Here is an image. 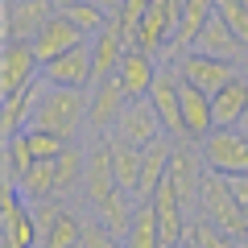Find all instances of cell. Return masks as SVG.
I'll use <instances>...</instances> for the list:
<instances>
[{
  "label": "cell",
  "mask_w": 248,
  "mask_h": 248,
  "mask_svg": "<svg viewBox=\"0 0 248 248\" xmlns=\"http://www.w3.org/2000/svg\"><path fill=\"white\" fill-rule=\"evenodd\" d=\"M83 124H87V91H79V87H46L42 104L33 108L29 128L54 133L66 145H75V137H79Z\"/></svg>",
  "instance_id": "obj_1"
},
{
  "label": "cell",
  "mask_w": 248,
  "mask_h": 248,
  "mask_svg": "<svg viewBox=\"0 0 248 248\" xmlns=\"http://www.w3.org/2000/svg\"><path fill=\"white\" fill-rule=\"evenodd\" d=\"M199 215H203L207 223H215V228H223L228 236L248 240V215H244V207L236 203L232 182L223 174H211V170L203 174V186H199Z\"/></svg>",
  "instance_id": "obj_2"
},
{
  "label": "cell",
  "mask_w": 248,
  "mask_h": 248,
  "mask_svg": "<svg viewBox=\"0 0 248 248\" xmlns=\"http://www.w3.org/2000/svg\"><path fill=\"white\" fill-rule=\"evenodd\" d=\"M33 215H37V248H83V228L87 223L58 195L33 203Z\"/></svg>",
  "instance_id": "obj_3"
},
{
  "label": "cell",
  "mask_w": 248,
  "mask_h": 248,
  "mask_svg": "<svg viewBox=\"0 0 248 248\" xmlns=\"http://www.w3.org/2000/svg\"><path fill=\"white\" fill-rule=\"evenodd\" d=\"M199 149H203V161L211 174H223V178L248 174V137L240 128H215Z\"/></svg>",
  "instance_id": "obj_4"
},
{
  "label": "cell",
  "mask_w": 248,
  "mask_h": 248,
  "mask_svg": "<svg viewBox=\"0 0 248 248\" xmlns=\"http://www.w3.org/2000/svg\"><path fill=\"white\" fill-rule=\"evenodd\" d=\"M182 9L186 0H153L149 13L141 17V29H137V46L149 54H166L174 46L178 29H182Z\"/></svg>",
  "instance_id": "obj_5"
},
{
  "label": "cell",
  "mask_w": 248,
  "mask_h": 248,
  "mask_svg": "<svg viewBox=\"0 0 248 248\" xmlns=\"http://www.w3.org/2000/svg\"><path fill=\"white\" fill-rule=\"evenodd\" d=\"M58 13V0H4V42H33Z\"/></svg>",
  "instance_id": "obj_6"
},
{
  "label": "cell",
  "mask_w": 248,
  "mask_h": 248,
  "mask_svg": "<svg viewBox=\"0 0 248 248\" xmlns=\"http://www.w3.org/2000/svg\"><path fill=\"white\" fill-rule=\"evenodd\" d=\"M37 79H42V58H37L33 42H4V54H0V95L9 99Z\"/></svg>",
  "instance_id": "obj_7"
},
{
  "label": "cell",
  "mask_w": 248,
  "mask_h": 248,
  "mask_svg": "<svg viewBox=\"0 0 248 248\" xmlns=\"http://www.w3.org/2000/svg\"><path fill=\"white\" fill-rule=\"evenodd\" d=\"M174 66H178V79H182V83H195V87L207 91V95L223 91V87H228V83L240 75L236 62L207 58V54H199V50H186L182 58H174Z\"/></svg>",
  "instance_id": "obj_8"
},
{
  "label": "cell",
  "mask_w": 248,
  "mask_h": 248,
  "mask_svg": "<svg viewBox=\"0 0 248 248\" xmlns=\"http://www.w3.org/2000/svg\"><path fill=\"white\" fill-rule=\"evenodd\" d=\"M108 137H120V141L137 145V149H145V145H153L157 137H166V128H161V116L157 108H153V99H128L120 112V120H116V128Z\"/></svg>",
  "instance_id": "obj_9"
},
{
  "label": "cell",
  "mask_w": 248,
  "mask_h": 248,
  "mask_svg": "<svg viewBox=\"0 0 248 248\" xmlns=\"http://www.w3.org/2000/svg\"><path fill=\"white\" fill-rule=\"evenodd\" d=\"M149 99H153V108H157V116H161L166 137L182 141V79H178V66H174V62H161Z\"/></svg>",
  "instance_id": "obj_10"
},
{
  "label": "cell",
  "mask_w": 248,
  "mask_h": 248,
  "mask_svg": "<svg viewBox=\"0 0 248 248\" xmlns=\"http://www.w3.org/2000/svg\"><path fill=\"white\" fill-rule=\"evenodd\" d=\"M124 104H128V91L120 87V79H99L91 83V95H87V124L95 137H108L116 128V120H120Z\"/></svg>",
  "instance_id": "obj_11"
},
{
  "label": "cell",
  "mask_w": 248,
  "mask_h": 248,
  "mask_svg": "<svg viewBox=\"0 0 248 248\" xmlns=\"http://www.w3.org/2000/svg\"><path fill=\"white\" fill-rule=\"evenodd\" d=\"M120 182H116V166H112V145L108 137H95V145L87 149V174H83V195L91 207H99L108 195H116Z\"/></svg>",
  "instance_id": "obj_12"
},
{
  "label": "cell",
  "mask_w": 248,
  "mask_h": 248,
  "mask_svg": "<svg viewBox=\"0 0 248 248\" xmlns=\"http://www.w3.org/2000/svg\"><path fill=\"white\" fill-rule=\"evenodd\" d=\"M4 244L9 248H37V215L33 203L17 186H4Z\"/></svg>",
  "instance_id": "obj_13"
},
{
  "label": "cell",
  "mask_w": 248,
  "mask_h": 248,
  "mask_svg": "<svg viewBox=\"0 0 248 248\" xmlns=\"http://www.w3.org/2000/svg\"><path fill=\"white\" fill-rule=\"evenodd\" d=\"M42 79L50 83V87H91L95 83V71H91V42L75 46V50L58 54L54 62H46L42 66Z\"/></svg>",
  "instance_id": "obj_14"
},
{
  "label": "cell",
  "mask_w": 248,
  "mask_h": 248,
  "mask_svg": "<svg viewBox=\"0 0 248 248\" xmlns=\"http://www.w3.org/2000/svg\"><path fill=\"white\" fill-rule=\"evenodd\" d=\"M157 71H161L157 54L141 50V46H128V50H124V58H120V71H116V79H120V87L128 91V99H145V95L153 91Z\"/></svg>",
  "instance_id": "obj_15"
},
{
  "label": "cell",
  "mask_w": 248,
  "mask_h": 248,
  "mask_svg": "<svg viewBox=\"0 0 248 248\" xmlns=\"http://www.w3.org/2000/svg\"><path fill=\"white\" fill-rule=\"evenodd\" d=\"M215 133V104L195 83H182V141L203 145Z\"/></svg>",
  "instance_id": "obj_16"
},
{
  "label": "cell",
  "mask_w": 248,
  "mask_h": 248,
  "mask_svg": "<svg viewBox=\"0 0 248 248\" xmlns=\"http://www.w3.org/2000/svg\"><path fill=\"white\" fill-rule=\"evenodd\" d=\"M190 50L207 54V58H223V62H244V58H248V46L232 33V25L219 17V13L203 25V33L195 37V46H190Z\"/></svg>",
  "instance_id": "obj_17"
},
{
  "label": "cell",
  "mask_w": 248,
  "mask_h": 248,
  "mask_svg": "<svg viewBox=\"0 0 248 248\" xmlns=\"http://www.w3.org/2000/svg\"><path fill=\"white\" fill-rule=\"evenodd\" d=\"M83 42H91L87 33H83L79 25H75L71 17H62V13H54V21L42 29V33L33 37V50H37V58H42V66L46 62H54L58 54H66V50H75V46H83Z\"/></svg>",
  "instance_id": "obj_18"
},
{
  "label": "cell",
  "mask_w": 248,
  "mask_h": 248,
  "mask_svg": "<svg viewBox=\"0 0 248 248\" xmlns=\"http://www.w3.org/2000/svg\"><path fill=\"white\" fill-rule=\"evenodd\" d=\"M174 145H178L174 137H157L153 145H145V149H141V186H137V199H141V203H149L153 190L166 182L170 161H174Z\"/></svg>",
  "instance_id": "obj_19"
},
{
  "label": "cell",
  "mask_w": 248,
  "mask_h": 248,
  "mask_svg": "<svg viewBox=\"0 0 248 248\" xmlns=\"http://www.w3.org/2000/svg\"><path fill=\"white\" fill-rule=\"evenodd\" d=\"M46 87H50V83H46V79H37V83H29L25 91H17V95H9V99H4V116H0V133H4V141L29 128V120H33V108L42 104Z\"/></svg>",
  "instance_id": "obj_20"
},
{
  "label": "cell",
  "mask_w": 248,
  "mask_h": 248,
  "mask_svg": "<svg viewBox=\"0 0 248 248\" xmlns=\"http://www.w3.org/2000/svg\"><path fill=\"white\" fill-rule=\"evenodd\" d=\"M124 50H128V42H124V33L116 29V21L104 29V33L91 37V71H95V83L99 79H112V75L120 71Z\"/></svg>",
  "instance_id": "obj_21"
},
{
  "label": "cell",
  "mask_w": 248,
  "mask_h": 248,
  "mask_svg": "<svg viewBox=\"0 0 248 248\" xmlns=\"http://www.w3.org/2000/svg\"><path fill=\"white\" fill-rule=\"evenodd\" d=\"M211 104H215V128H236L248 112V75H236L223 91L211 95Z\"/></svg>",
  "instance_id": "obj_22"
},
{
  "label": "cell",
  "mask_w": 248,
  "mask_h": 248,
  "mask_svg": "<svg viewBox=\"0 0 248 248\" xmlns=\"http://www.w3.org/2000/svg\"><path fill=\"white\" fill-rule=\"evenodd\" d=\"M83 174H87V149L66 145V149L54 157V195L58 199L75 195V190L83 186Z\"/></svg>",
  "instance_id": "obj_23"
},
{
  "label": "cell",
  "mask_w": 248,
  "mask_h": 248,
  "mask_svg": "<svg viewBox=\"0 0 248 248\" xmlns=\"http://www.w3.org/2000/svg\"><path fill=\"white\" fill-rule=\"evenodd\" d=\"M108 145H112V166H116L120 190L137 195V186H141V149L128 145V141H120V137H108ZM137 203H141V199H137Z\"/></svg>",
  "instance_id": "obj_24"
},
{
  "label": "cell",
  "mask_w": 248,
  "mask_h": 248,
  "mask_svg": "<svg viewBox=\"0 0 248 248\" xmlns=\"http://www.w3.org/2000/svg\"><path fill=\"white\" fill-rule=\"evenodd\" d=\"M124 248H166L161 240V228H157V215H153L149 203L137 207L133 223H128V236H124Z\"/></svg>",
  "instance_id": "obj_25"
},
{
  "label": "cell",
  "mask_w": 248,
  "mask_h": 248,
  "mask_svg": "<svg viewBox=\"0 0 248 248\" xmlns=\"http://www.w3.org/2000/svg\"><path fill=\"white\" fill-rule=\"evenodd\" d=\"M33 149H29V137L25 133H17V137H9L4 141V186H17L21 178L29 174V166H33Z\"/></svg>",
  "instance_id": "obj_26"
},
{
  "label": "cell",
  "mask_w": 248,
  "mask_h": 248,
  "mask_svg": "<svg viewBox=\"0 0 248 248\" xmlns=\"http://www.w3.org/2000/svg\"><path fill=\"white\" fill-rule=\"evenodd\" d=\"M58 13H62V17H71V21H75V25H79V29H83L87 37L104 33V29L112 25V17H108V13L99 9L95 0H71V4H62Z\"/></svg>",
  "instance_id": "obj_27"
},
{
  "label": "cell",
  "mask_w": 248,
  "mask_h": 248,
  "mask_svg": "<svg viewBox=\"0 0 248 248\" xmlns=\"http://www.w3.org/2000/svg\"><path fill=\"white\" fill-rule=\"evenodd\" d=\"M17 190L29 199V203L54 199V157H50V161H33V166H29V174L17 182Z\"/></svg>",
  "instance_id": "obj_28"
},
{
  "label": "cell",
  "mask_w": 248,
  "mask_h": 248,
  "mask_svg": "<svg viewBox=\"0 0 248 248\" xmlns=\"http://www.w3.org/2000/svg\"><path fill=\"white\" fill-rule=\"evenodd\" d=\"M186 236L195 240L199 248H244V240L228 236L223 228H215V223H207L203 215H195V219H190V232H186Z\"/></svg>",
  "instance_id": "obj_29"
},
{
  "label": "cell",
  "mask_w": 248,
  "mask_h": 248,
  "mask_svg": "<svg viewBox=\"0 0 248 248\" xmlns=\"http://www.w3.org/2000/svg\"><path fill=\"white\" fill-rule=\"evenodd\" d=\"M25 137H29V149H33L37 161H50V157H58V153L66 149V141H62V137L42 133V128H25Z\"/></svg>",
  "instance_id": "obj_30"
},
{
  "label": "cell",
  "mask_w": 248,
  "mask_h": 248,
  "mask_svg": "<svg viewBox=\"0 0 248 248\" xmlns=\"http://www.w3.org/2000/svg\"><path fill=\"white\" fill-rule=\"evenodd\" d=\"M83 248H124V240L116 236V232H108L104 223L91 215L87 219V228H83Z\"/></svg>",
  "instance_id": "obj_31"
},
{
  "label": "cell",
  "mask_w": 248,
  "mask_h": 248,
  "mask_svg": "<svg viewBox=\"0 0 248 248\" xmlns=\"http://www.w3.org/2000/svg\"><path fill=\"white\" fill-rule=\"evenodd\" d=\"M232 182V195H236V203L244 207V215H248V174L244 178H228Z\"/></svg>",
  "instance_id": "obj_32"
},
{
  "label": "cell",
  "mask_w": 248,
  "mask_h": 248,
  "mask_svg": "<svg viewBox=\"0 0 248 248\" xmlns=\"http://www.w3.org/2000/svg\"><path fill=\"white\" fill-rule=\"evenodd\" d=\"M95 4H99V9H104V13H108L112 21L120 17V9H124V0H95Z\"/></svg>",
  "instance_id": "obj_33"
},
{
  "label": "cell",
  "mask_w": 248,
  "mask_h": 248,
  "mask_svg": "<svg viewBox=\"0 0 248 248\" xmlns=\"http://www.w3.org/2000/svg\"><path fill=\"white\" fill-rule=\"evenodd\" d=\"M236 128H240V133H244V137H248V112H244V120H240V124H236Z\"/></svg>",
  "instance_id": "obj_34"
},
{
  "label": "cell",
  "mask_w": 248,
  "mask_h": 248,
  "mask_svg": "<svg viewBox=\"0 0 248 248\" xmlns=\"http://www.w3.org/2000/svg\"><path fill=\"white\" fill-rule=\"evenodd\" d=\"M174 248H199V244H195V240H190V236H186L182 244H174Z\"/></svg>",
  "instance_id": "obj_35"
},
{
  "label": "cell",
  "mask_w": 248,
  "mask_h": 248,
  "mask_svg": "<svg viewBox=\"0 0 248 248\" xmlns=\"http://www.w3.org/2000/svg\"><path fill=\"white\" fill-rule=\"evenodd\" d=\"M236 4H244V9H248V0H236Z\"/></svg>",
  "instance_id": "obj_36"
},
{
  "label": "cell",
  "mask_w": 248,
  "mask_h": 248,
  "mask_svg": "<svg viewBox=\"0 0 248 248\" xmlns=\"http://www.w3.org/2000/svg\"><path fill=\"white\" fill-rule=\"evenodd\" d=\"M244 248H248V240H244Z\"/></svg>",
  "instance_id": "obj_37"
}]
</instances>
